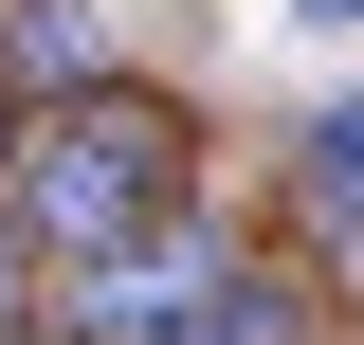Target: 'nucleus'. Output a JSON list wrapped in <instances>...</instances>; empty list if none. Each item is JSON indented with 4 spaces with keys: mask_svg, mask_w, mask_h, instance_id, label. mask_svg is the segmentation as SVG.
<instances>
[{
    "mask_svg": "<svg viewBox=\"0 0 364 345\" xmlns=\"http://www.w3.org/2000/svg\"><path fill=\"white\" fill-rule=\"evenodd\" d=\"M0 182H18V218H37L55 255H128V236H146V200H164V128H146L128 91H91L73 128H37Z\"/></svg>",
    "mask_w": 364,
    "mask_h": 345,
    "instance_id": "obj_1",
    "label": "nucleus"
},
{
    "mask_svg": "<svg viewBox=\"0 0 364 345\" xmlns=\"http://www.w3.org/2000/svg\"><path fill=\"white\" fill-rule=\"evenodd\" d=\"M18 55H37V73H91L109 37H91V0H18Z\"/></svg>",
    "mask_w": 364,
    "mask_h": 345,
    "instance_id": "obj_2",
    "label": "nucleus"
},
{
    "mask_svg": "<svg viewBox=\"0 0 364 345\" xmlns=\"http://www.w3.org/2000/svg\"><path fill=\"white\" fill-rule=\"evenodd\" d=\"M310 200H328V236H346V200H364V128H346V109L310 128Z\"/></svg>",
    "mask_w": 364,
    "mask_h": 345,
    "instance_id": "obj_3",
    "label": "nucleus"
},
{
    "mask_svg": "<svg viewBox=\"0 0 364 345\" xmlns=\"http://www.w3.org/2000/svg\"><path fill=\"white\" fill-rule=\"evenodd\" d=\"M0 327H18V236H0Z\"/></svg>",
    "mask_w": 364,
    "mask_h": 345,
    "instance_id": "obj_4",
    "label": "nucleus"
},
{
    "mask_svg": "<svg viewBox=\"0 0 364 345\" xmlns=\"http://www.w3.org/2000/svg\"><path fill=\"white\" fill-rule=\"evenodd\" d=\"M0 164H18V91H0Z\"/></svg>",
    "mask_w": 364,
    "mask_h": 345,
    "instance_id": "obj_5",
    "label": "nucleus"
},
{
    "mask_svg": "<svg viewBox=\"0 0 364 345\" xmlns=\"http://www.w3.org/2000/svg\"><path fill=\"white\" fill-rule=\"evenodd\" d=\"M0 345H37V327H0Z\"/></svg>",
    "mask_w": 364,
    "mask_h": 345,
    "instance_id": "obj_6",
    "label": "nucleus"
}]
</instances>
